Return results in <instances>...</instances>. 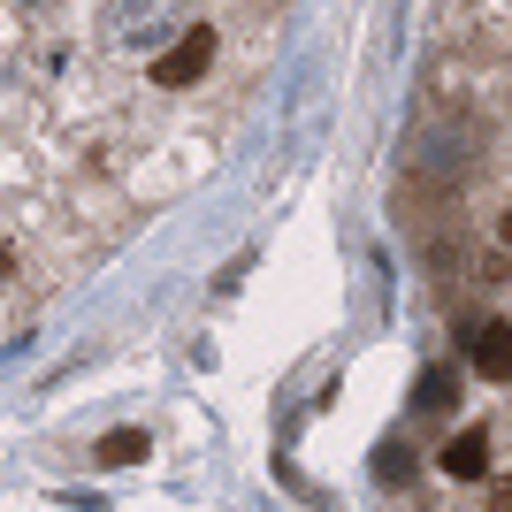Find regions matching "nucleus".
<instances>
[{
	"label": "nucleus",
	"mask_w": 512,
	"mask_h": 512,
	"mask_svg": "<svg viewBox=\"0 0 512 512\" xmlns=\"http://www.w3.org/2000/svg\"><path fill=\"white\" fill-rule=\"evenodd\" d=\"M436 467H444L451 482H482V474H490V428H459V436L436 451Z\"/></svg>",
	"instance_id": "3"
},
{
	"label": "nucleus",
	"mask_w": 512,
	"mask_h": 512,
	"mask_svg": "<svg viewBox=\"0 0 512 512\" xmlns=\"http://www.w3.org/2000/svg\"><path fill=\"white\" fill-rule=\"evenodd\" d=\"M497 245H505V253H512V207L497 214Z\"/></svg>",
	"instance_id": "9"
},
{
	"label": "nucleus",
	"mask_w": 512,
	"mask_h": 512,
	"mask_svg": "<svg viewBox=\"0 0 512 512\" xmlns=\"http://www.w3.org/2000/svg\"><path fill=\"white\" fill-rule=\"evenodd\" d=\"M375 474H383V482H413V451H406V444H383Z\"/></svg>",
	"instance_id": "7"
},
{
	"label": "nucleus",
	"mask_w": 512,
	"mask_h": 512,
	"mask_svg": "<svg viewBox=\"0 0 512 512\" xmlns=\"http://www.w3.org/2000/svg\"><path fill=\"white\" fill-rule=\"evenodd\" d=\"M192 23H176V0H107V39L115 46H161V39H184Z\"/></svg>",
	"instance_id": "1"
},
{
	"label": "nucleus",
	"mask_w": 512,
	"mask_h": 512,
	"mask_svg": "<svg viewBox=\"0 0 512 512\" xmlns=\"http://www.w3.org/2000/svg\"><path fill=\"white\" fill-rule=\"evenodd\" d=\"M490 512H512V474H505V482H490Z\"/></svg>",
	"instance_id": "8"
},
{
	"label": "nucleus",
	"mask_w": 512,
	"mask_h": 512,
	"mask_svg": "<svg viewBox=\"0 0 512 512\" xmlns=\"http://www.w3.org/2000/svg\"><path fill=\"white\" fill-rule=\"evenodd\" d=\"M459 406V367H421V383H413V413H451Z\"/></svg>",
	"instance_id": "5"
},
{
	"label": "nucleus",
	"mask_w": 512,
	"mask_h": 512,
	"mask_svg": "<svg viewBox=\"0 0 512 512\" xmlns=\"http://www.w3.org/2000/svg\"><path fill=\"white\" fill-rule=\"evenodd\" d=\"M92 459L100 467H138L146 459V428H107L100 444H92Z\"/></svg>",
	"instance_id": "6"
},
{
	"label": "nucleus",
	"mask_w": 512,
	"mask_h": 512,
	"mask_svg": "<svg viewBox=\"0 0 512 512\" xmlns=\"http://www.w3.org/2000/svg\"><path fill=\"white\" fill-rule=\"evenodd\" d=\"M467 360H474V375H482V383H512V321H482Z\"/></svg>",
	"instance_id": "4"
},
{
	"label": "nucleus",
	"mask_w": 512,
	"mask_h": 512,
	"mask_svg": "<svg viewBox=\"0 0 512 512\" xmlns=\"http://www.w3.org/2000/svg\"><path fill=\"white\" fill-rule=\"evenodd\" d=\"M207 62H214V31H207V23H192L176 46H161V54H153V85L184 92V85H199V77H207Z\"/></svg>",
	"instance_id": "2"
}]
</instances>
